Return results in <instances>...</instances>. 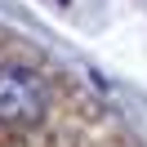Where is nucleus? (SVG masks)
Listing matches in <instances>:
<instances>
[{
    "label": "nucleus",
    "instance_id": "obj_1",
    "mask_svg": "<svg viewBox=\"0 0 147 147\" xmlns=\"http://www.w3.org/2000/svg\"><path fill=\"white\" fill-rule=\"evenodd\" d=\"M58 116V89L40 67L0 58V129H40Z\"/></svg>",
    "mask_w": 147,
    "mask_h": 147
}]
</instances>
